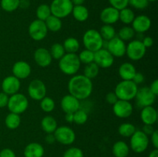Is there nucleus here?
Masks as SVG:
<instances>
[{
	"instance_id": "f257e3e1",
	"label": "nucleus",
	"mask_w": 158,
	"mask_h": 157,
	"mask_svg": "<svg viewBox=\"0 0 158 157\" xmlns=\"http://www.w3.org/2000/svg\"><path fill=\"white\" fill-rule=\"evenodd\" d=\"M92 80L84 75H74L69 80L68 91L77 99L83 100L89 98L93 92Z\"/></svg>"
},
{
	"instance_id": "f03ea898",
	"label": "nucleus",
	"mask_w": 158,
	"mask_h": 157,
	"mask_svg": "<svg viewBox=\"0 0 158 157\" xmlns=\"http://www.w3.org/2000/svg\"><path fill=\"white\" fill-rule=\"evenodd\" d=\"M81 62L77 53H66L59 60V68L63 73L74 75L80 70Z\"/></svg>"
},
{
	"instance_id": "7ed1b4c3",
	"label": "nucleus",
	"mask_w": 158,
	"mask_h": 157,
	"mask_svg": "<svg viewBox=\"0 0 158 157\" xmlns=\"http://www.w3.org/2000/svg\"><path fill=\"white\" fill-rule=\"evenodd\" d=\"M138 86L132 80H122L115 87V94L118 99L131 101L136 96Z\"/></svg>"
},
{
	"instance_id": "20e7f679",
	"label": "nucleus",
	"mask_w": 158,
	"mask_h": 157,
	"mask_svg": "<svg viewBox=\"0 0 158 157\" xmlns=\"http://www.w3.org/2000/svg\"><path fill=\"white\" fill-rule=\"evenodd\" d=\"M83 42L86 49L95 52L102 49L103 39L100 32L96 29H88L83 36Z\"/></svg>"
},
{
	"instance_id": "39448f33",
	"label": "nucleus",
	"mask_w": 158,
	"mask_h": 157,
	"mask_svg": "<svg viewBox=\"0 0 158 157\" xmlns=\"http://www.w3.org/2000/svg\"><path fill=\"white\" fill-rule=\"evenodd\" d=\"M7 107L10 112L20 115L27 110L29 107V100L25 95L17 92L10 95Z\"/></svg>"
},
{
	"instance_id": "423d86ee",
	"label": "nucleus",
	"mask_w": 158,
	"mask_h": 157,
	"mask_svg": "<svg viewBox=\"0 0 158 157\" xmlns=\"http://www.w3.org/2000/svg\"><path fill=\"white\" fill-rule=\"evenodd\" d=\"M49 7L52 15L63 18L72 13L73 5L71 0H53Z\"/></svg>"
},
{
	"instance_id": "0eeeda50",
	"label": "nucleus",
	"mask_w": 158,
	"mask_h": 157,
	"mask_svg": "<svg viewBox=\"0 0 158 157\" xmlns=\"http://www.w3.org/2000/svg\"><path fill=\"white\" fill-rule=\"evenodd\" d=\"M149 146L148 135L142 130H136V132L131 136L130 146L131 149L136 153H142L148 149Z\"/></svg>"
},
{
	"instance_id": "6e6552de",
	"label": "nucleus",
	"mask_w": 158,
	"mask_h": 157,
	"mask_svg": "<svg viewBox=\"0 0 158 157\" xmlns=\"http://www.w3.org/2000/svg\"><path fill=\"white\" fill-rule=\"evenodd\" d=\"M56 142L65 146L72 145L76 140V133L72 128L66 126L57 127L53 132Z\"/></svg>"
},
{
	"instance_id": "1a4fd4ad",
	"label": "nucleus",
	"mask_w": 158,
	"mask_h": 157,
	"mask_svg": "<svg viewBox=\"0 0 158 157\" xmlns=\"http://www.w3.org/2000/svg\"><path fill=\"white\" fill-rule=\"evenodd\" d=\"M146 52L147 48L138 39L130 42L126 48V55L133 61H138L143 58Z\"/></svg>"
},
{
	"instance_id": "9d476101",
	"label": "nucleus",
	"mask_w": 158,
	"mask_h": 157,
	"mask_svg": "<svg viewBox=\"0 0 158 157\" xmlns=\"http://www.w3.org/2000/svg\"><path fill=\"white\" fill-rule=\"evenodd\" d=\"M138 107L143 108L146 106H152L156 99V95L153 93L149 87H141L137 90L134 98Z\"/></svg>"
},
{
	"instance_id": "9b49d317",
	"label": "nucleus",
	"mask_w": 158,
	"mask_h": 157,
	"mask_svg": "<svg viewBox=\"0 0 158 157\" xmlns=\"http://www.w3.org/2000/svg\"><path fill=\"white\" fill-rule=\"evenodd\" d=\"M29 34L32 39L41 41L44 39L48 34V29L45 22L41 20H33L29 26Z\"/></svg>"
},
{
	"instance_id": "f8f14e48",
	"label": "nucleus",
	"mask_w": 158,
	"mask_h": 157,
	"mask_svg": "<svg viewBox=\"0 0 158 157\" xmlns=\"http://www.w3.org/2000/svg\"><path fill=\"white\" fill-rule=\"evenodd\" d=\"M28 94L32 99L40 101L46 96V86L40 79H33L28 86Z\"/></svg>"
},
{
	"instance_id": "ddd939ff",
	"label": "nucleus",
	"mask_w": 158,
	"mask_h": 157,
	"mask_svg": "<svg viewBox=\"0 0 158 157\" xmlns=\"http://www.w3.org/2000/svg\"><path fill=\"white\" fill-rule=\"evenodd\" d=\"M94 62H95L99 66V68L107 69L111 67L114 64V57L111 55L107 49L102 48L94 52Z\"/></svg>"
},
{
	"instance_id": "4468645a",
	"label": "nucleus",
	"mask_w": 158,
	"mask_h": 157,
	"mask_svg": "<svg viewBox=\"0 0 158 157\" xmlns=\"http://www.w3.org/2000/svg\"><path fill=\"white\" fill-rule=\"evenodd\" d=\"M113 112L118 118L126 119L132 115L134 108L130 101L118 99L117 103L113 105Z\"/></svg>"
},
{
	"instance_id": "2eb2a0df",
	"label": "nucleus",
	"mask_w": 158,
	"mask_h": 157,
	"mask_svg": "<svg viewBox=\"0 0 158 157\" xmlns=\"http://www.w3.org/2000/svg\"><path fill=\"white\" fill-rule=\"evenodd\" d=\"M126 48L127 45L125 42H123L117 36H115L112 39L108 41L106 49L110 52V54L114 57L120 58L126 55Z\"/></svg>"
},
{
	"instance_id": "dca6fc26",
	"label": "nucleus",
	"mask_w": 158,
	"mask_h": 157,
	"mask_svg": "<svg viewBox=\"0 0 158 157\" xmlns=\"http://www.w3.org/2000/svg\"><path fill=\"white\" fill-rule=\"evenodd\" d=\"M20 86H21L20 79L14 76L13 75L6 76L2 83V92L7 94L8 95H12L19 92Z\"/></svg>"
},
{
	"instance_id": "f3484780",
	"label": "nucleus",
	"mask_w": 158,
	"mask_h": 157,
	"mask_svg": "<svg viewBox=\"0 0 158 157\" xmlns=\"http://www.w3.org/2000/svg\"><path fill=\"white\" fill-rule=\"evenodd\" d=\"M60 105H61L62 109L65 113H67V112L73 113L76 111L80 109V100L77 99L76 97L73 96L70 94L64 95L62 98Z\"/></svg>"
},
{
	"instance_id": "a211bd4d",
	"label": "nucleus",
	"mask_w": 158,
	"mask_h": 157,
	"mask_svg": "<svg viewBox=\"0 0 158 157\" xmlns=\"http://www.w3.org/2000/svg\"><path fill=\"white\" fill-rule=\"evenodd\" d=\"M34 60L39 66L46 68L52 63V58L49 50L46 48H39L34 52Z\"/></svg>"
},
{
	"instance_id": "6ab92c4d",
	"label": "nucleus",
	"mask_w": 158,
	"mask_h": 157,
	"mask_svg": "<svg viewBox=\"0 0 158 157\" xmlns=\"http://www.w3.org/2000/svg\"><path fill=\"white\" fill-rule=\"evenodd\" d=\"M131 24L134 32L143 34L150 29L151 26V20L147 15H140L138 16H135Z\"/></svg>"
},
{
	"instance_id": "aec40b11",
	"label": "nucleus",
	"mask_w": 158,
	"mask_h": 157,
	"mask_svg": "<svg viewBox=\"0 0 158 157\" xmlns=\"http://www.w3.org/2000/svg\"><path fill=\"white\" fill-rule=\"evenodd\" d=\"M12 74L19 79H25L30 75L32 69L30 65L25 61H18L12 66Z\"/></svg>"
},
{
	"instance_id": "412c9836",
	"label": "nucleus",
	"mask_w": 158,
	"mask_h": 157,
	"mask_svg": "<svg viewBox=\"0 0 158 157\" xmlns=\"http://www.w3.org/2000/svg\"><path fill=\"white\" fill-rule=\"evenodd\" d=\"M119 12L112 6H109L101 11L100 18L105 25H113L119 20Z\"/></svg>"
},
{
	"instance_id": "4be33fe9",
	"label": "nucleus",
	"mask_w": 158,
	"mask_h": 157,
	"mask_svg": "<svg viewBox=\"0 0 158 157\" xmlns=\"http://www.w3.org/2000/svg\"><path fill=\"white\" fill-rule=\"evenodd\" d=\"M140 119L144 125H154L157 120V112L152 106L142 108Z\"/></svg>"
},
{
	"instance_id": "5701e85b",
	"label": "nucleus",
	"mask_w": 158,
	"mask_h": 157,
	"mask_svg": "<svg viewBox=\"0 0 158 157\" xmlns=\"http://www.w3.org/2000/svg\"><path fill=\"white\" fill-rule=\"evenodd\" d=\"M44 148L39 143H31L25 147V157H43L44 155Z\"/></svg>"
},
{
	"instance_id": "b1692460",
	"label": "nucleus",
	"mask_w": 158,
	"mask_h": 157,
	"mask_svg": "<svg viewBox=\"0 0 158 157\" xmlns=\"http://www.w3.org/2000/svg\"><path fill=\"white\" fill-rule=\"evenodd\" d=\"M136 72V68L131 62L123 63L118 69V74L122 80H132Z\"/></svg>"
},
{
	"instance_id": "393cba45",
	"label": "nucleus",
	"mask_w": 158,
	"mask_h": 157,
	"mask_svg": "<svg viewBox=\"0 0 158 157\" xmlns=\"http://www.w3.org/2000/svg\"><path fill=\"white\" fill-rule=\"evenodd\" d=\"M112 152L115 157H127L130 147L125 142L117 141L113 146Z\"/></svg>"
},
{
	"instance_id": "a878e982",
	"label": "nucleus",
	"mask_w": 158,
	"mask_h": 157,
	"mask_svg": "<svg viewBox=\"0 0 158 157\" xmlns=\"http://www.w3.org/2000/svg\"><path fill=\"white\" fill-rule=\"evenodd\" d=\"M41 127L46 133H53L58 127V125L55 118L51 115H46L42 119Z\"/></svg>"
},
{
	"instance_id": "bb28decb",
	"label": "nucleus",
	"mask_w": 158,
	"mask_h": 157,
	"mask_svg": "<svg viewBox=\"0 0 158 157\" xmlns=\"http://www.w3.org/2000/svg\"><path fill=\"white\" fill-rule=\"evenodd\" d=\"M72 14L73 15V18L77 21L83 22L86 21L89 18V10L87 8L85 7L83 5L80 6H73V8Z\"/></svg>"
},
{
	"instance_id": "cd10ccee",
	"label": "nucleus",
	"mask_w": 158,
	"mask_h": 157,
	"mask_svg": "<svg viewBox=\"0 0 158 157\" xmlns=\"http://www.w3.org/2000/svg\"><path fill=\"white\" fill-rule=\"evenodd\" d=\"M21 123V117L19 114L10 112L6 115L5 119V124L9 129H16Z\"/></svg>"
},
{
	"instance_id": "c85d7f7f",
	"label": "nucleus",
	"mask_w": 158,
	"mask_h": 157,
	"mask_svg": "<svg viewBox=\"0 0 158 157\" xmlns=\"http://www.w3.org/2000/svg\"><path fill=\"white\" fill-rule=\"evenodd\" d=\"M63 46L66 53H77L80 49V42L73 37H69L65 39Z\"/></svg>"
},
{
	"instance_id": "c756f323",
	"label": "nucleus",
	"mask_w": 158,
	"mask_h": 157,
	"mask_svg": "<svg viewBox=\"0 0 158 157\" xmlns=\"http://www.w3.org/2000/svg\"><path fill=\"white\" fill-rule=\"evenodd\" d=\"M45 23H46L48 31H51V32H59L62 29V26H63L61 18H57V17L54 16L52 15H51L45 21Z\"/></svg>"
},
{
	"instance_id": "7c9ffc66",
	"label": "nucleus",
	"mask_w": 158,
	"mask_h": 157,
	"mask_svg": "<svg viewBox=\"0 0 158 157\" xmlns=\"http://www.w3.org/2000/svg\"><path fill=\"white\" fill-rule=\"evenodd\" d=\"M135 14L132 9L129 8H124L119 12V20L122 22L125 25H130L133 22Z\"/></svg>"
},
{
	"instance_id": "2f4dec72",
	"label": "nucleus",
	"mask_w": 158,
	"mask_h": 157,
	"mask_svg": "<svg viewBox=\"0 0 158 157\" xmlns=\"http://www.w3.org/2000/svg\"><path fill=\"white\" fill-rule=\"evenodd\" d=\"M99 72H100L99 66L95 62H91L86 65L84 70H83V75H84L88 78L92 80L93 78H95L98 75Z\"/></svg>"
},
{
	"instance_id": "473e14b6",
	"label": "nucleus",
	"mask_w": 158,
	"mask_h": 157,
	"mask_svg": "<svg viewBox=\"0 0 158 157\" xmlns=\"http://www.w3.org/2000/svg\"><path fill=\"white\" fill-rule=\"evenodd\" d=\"M100 34L103 40L110 41L116 36V31L112 25H103L100 30Z\"/></svg>"
},
{
	"instance_id": "72a5a7b5",
	"label": "nucleus",
	"mask_w": 158,
	"mask_h": 157,
	"mask_svg": "<svg viewBox=\"0 0 158 157\" xmlns=\"http://www.w3.org/2000/svg\"><path fill=\"white\" fill-rule=\"evenodd\" d=\"M136 132V127L130 123H122L118 128V132L123 137H131Z\"/></svg>"
},
{
	"instance_id": "f704fd0d",
	"label": "nucleus",
	"mask_w": 158,
	"mask_h": 157,
	"mask_svg": "<svg viewBox=\"0 0 158 157\" xmlns=\"http://www.w3.org/2000/svg\"><path fill=\"white\" fill-rule=\"evenodd\" d=\"M52 15L49 6L46 4H42L38 6L36 9L37 19L45 22Z\"/></svg>"
},
{
	"instance_id": "c9c22d12",
	"label": "nucleus",
	"mask_w": 158,
	"mask_h": 157,
	"mask_svg": "<svg viewBox=\"0 0 158 157\" xmlns=\"http://www.w3.org/2000/svg\"><path fill=\"white\" fill-rule=\"evenodd\" d=\"M134 35H135V32H134L132 27H131V26H123L119 30L117 37L120 38L121 40H123V42H125L132 39Z\"/></svg>"
},
{
	"instance_id": "e433bc0d",
	"label": "nucleus",
	"mask_w": 158,
	"mask_h": 157,
	"mask_svg": "<svg viewBox=\"0 0 158 157\" xmlns=\"http://www.w3.org/2000/svg\"><path fill=\"white\" fill-rule=\"evenodd\" d=\"M49 52H50L52 58L56 60H60L66 54V51L63 48V46L60 43H55L52 45L51 46Z\"/></svg>"
},
{
	"instance_id": "4c0bfd02",
	"label": "nucleus",
	"mask_w": 158,
	"mask_h": 157,
	"mask_svg": "<svg viewBox=\"0 0 158 157\" xmlns=\"http://www.w3.org/2000/svg\"><path fill=\"white\" fill-rule=\"evenodd\" d=\"M20 0H1L2 9L7 12H12L19 7Z\"/></svg>"
},
{
	"instance_id": "58836bf2",
	"label": "nucleus",
	"mask_w": 158,
	"mask_h": 157,
	"mask_svg": "<svg viewBox=\"0 0 158 157\" xmlns=\"http://www.w3.org/2000/svg\"><path fill=\"white\" fill-rule=\"evenodd\" d=\"M56 106L55 101L52 98L45 96L43 99L40 100V107L45 112H51L54 110Z\"/></svg>"
},
{
	"instance_id": "ea45409f",
	"label": "nucleus",
	"mask_w": 158,
	"mask_h": 157,
	"mask_svg": "<svg viewBox=\"0 0 158 157\" xmlns=\"http://www.w3.org/2000/svg\"><path fill=\"white\" fill-rule=\"evenodd\" d=\"M78 57L80 62L87 65L89 63L94 62V52L89 50V49H85L84 50L80 52V53L78 55Z\"/></svg>"
},
{
	"instance_id": "a19ab883",
	"label": "nucleus",
	"mask_w": 158,
	"mask_h": 157,
	"mask_svg": "<svg viewBox=\"0 0 158 157\" xmlns=\"http://www.w3.org/2000/svg\"><path fill=\"white\" fill-rule=\"evenodd\" d=\"M88 114L83 109H78L73 112V123L77 125H83L87 122Z\"/></svg>"
},
{
	"instance_id": "79ce46f5",
	"label": "nucleus",
	"mask_w": 158,
	"mask_h": 157,
	"mask_svg": "<svg viewBox=\"0 0 158 157\" xmlns=\"http://www.w3.org/2000/svg\"><path fill=\"white\" fill-rule=\"evenodd\" d=\"M63 157H84V154L80 148L70 147L65 151Z\"/></svg>"
},
{
	"instance_id": "37998d69",
	"label": "nucleus",
	"mask_w": 158,
	"mask_h": 157,
	"mask_svg": "<svg viewBox=\"0 0 158 157\" xmlns=\"http://www.w3.org/2000/svg\"><path fill=\"white\" fill-rule=\"evenodd\" d=\"M109 2L112 7L120 11L127 7L129 5V0H109Z\"/></svg>"
},
{
	"instance_id": "c03bdc74",
	"label": "nucleus",
	"mask_w": 158,
	"mask_h": 157,
	"mask_svg": "<svg viewBox=\"0 0 158 157\" xmlns=\"http://www.w3.org/2000/svg\"><path fill=\"white\" fill-rule=\"evenodd\" d=\"M129 4L137 9H144L149 5L148 0H129Z\"/></svg>"
},
{
	"instance_id": "a18cd8bd",
	"label": "nucleus",
	"mask_w": 158,
	"mask_h": 157,
	"mask_svg": "<svg viewBox=\"0 0 158 157\" xmlns=\"http://www.w3.org/2000/svg\"><path fill=\"white\" fill-rule=\"evenodd\" d=\"M106 103H109L110 105H114V103H117L118 101V98H117V95L115 94L114 92H109V93L106 94Z\"/></svg>"
},
{
	"instance_id": "49530a36",
	"label": "nucleus",
	"mask_w": 158,
	"mask_h": 157,
	"mask_svg": "<svg viewBox=\"0 0 158 157\" xmlns=\"http://www.w3.org/2000/svg\"><path fill=\"white\" fill-rule=\"evenodd\" d=\"M132 81L134 82L136 85H137V86L140 84H142V83L144 82V75H143L141 72H137L135 75H134Z\"/></svg>"
},
{
	"instance_id": "de8ad7c7",
	"label": "nucleus",
	"mask_w": 158,
	"mask_h": 157,
	"mask_svg": "<svg viewBox=\"0 0 158 157\" xmlns=\"http://www.w3.org/2000/svg\"><path fill=\"white\" fill-rule=\"evenodd\" d=\"M0 157H16V155L13 150L9 148H6L0 152Z\"/></svg>"
},
{
	"instance_id": "09e8293b",
	"label": "nucleus",
	"mask_w": 158,
	"mask_h": 157,
	"mask_svg": "<svg viewBox=\"0 0 158 157\" xmlns=\"http://www.w3.org/2000/svg\"><path fill=\"white\" fill-rule=\"evenodd\" d=\"M9 96L5 92H0V108H4L7 106Z\"/></svg>"
},
{
	"instance_id": "8fccbe9b",
	"label": "nucleus",
	"mask_w": 158,
	"mask_h": 157,
	"mask_svg": "<svg viewBox=\"0 0 158 157\" xmlns=\"http://www.w3.org/2000/svg\"><path fill=\"white\" fill-rule=\"evenodd\" d=\"M142 43L146 48H150L154 45V39L150 36L143 37V39L141 40Z\"/></svg>"
},
{
	"instance_id": "3c124183",
	"label": "nucleus",
	"mask_w": 158,
	"mask_h": 157,
	"mask_svg": "<svg viewBox=\"0 0 158 157\" xmlns=\"http://www.w3.org/2000/svg\"><path fill=\"white\" fill-rule=\"evenodd\" d=\"M151 142H152L154 149H158V131L154 130V132L151 134Z\"/></svg>"
},
{
	"instance_id": "603ef678",
	"label": "nucleus",
	"mask_w": 158,
	"mask_h": 157,
	"mask_svg": "<svg viewBox=\"0 0 158 157\" xmlns=\"http://www.w3.org/2000/svg\"><path fill=\"white\" fill-rule=\"evenodd\" d=\"M155 129L153 127V125H144L143 126V130L142 132H144L147 135H151Z\"/></svg>"
},
{
	"instance_id": "864d4df0",
	"label": "nucleus",
	"mask_w": 158,
	"mask_h": 157,
	"mask_svg": "<svg viewBox=\"0 0 158 157\" xmlns=\"http://www.w3.org/2000/svg\"><path fill=\"white\" fill-rule=\"evenodd\" d=\"M149 89H151V92L157 96L158 95V80L155 79L150 86Z\"/></svg>"
},
{
	"instance_id": "5fc2aeb1",
	"label": "nucleus",
	"mask_w": 158,
	"mask_h": 157,
	"mask_svg": "<svg viewBox=\"0 0 158 157\" xmlns=\"http://www.w3.org/2000/svg\"><path fill=\"white\" fill-rule=\"evenodd\" d=\"M45 140L47 143L49 144H52L56 142V139L55 136H54V134L53 133H49L46 135V138H45Z\"/></svg>"
},
{
	"instance_id": "6e6d98bb",
	"label": "nucleus",
	"mask_w": 158,
	"mask_h": 157,
	"mask_svg": "<svg viewBox=\"0 0 158 157\" xmlns=\"http://www.w3.org/2000/svg\"><path fill=\"white\" fill-rule=\"evenodd\" d=\"M65 119L69 123H73V113H71V112L66 113V115H65Z\"/></svg>"
},
{
	"instance_id": "4d7b16f0",
	"label": "nucleus",
	"mask_w": 158,
	"mask_h": 157,
	"mask_svg": "<svg viewBox=\"0 0 158 157\" xmlns=\"http://www.w3.org/2000/svg\"><path fill=\"white\" fill-rule=\"evenodd\" d=\"M29 6V0H20L19 1V7L22 9H27Z\"/></svg>"
},
{
	"instance_id": "13d9d810",
	"label": "nucleus",
	"mask_w": 158,
	"mask_h": 157,
	"mask_svg": "<svg viewBox=\"0 0 158 157\" xmlns=\"http://www.w3.org/2000/svg\"><path fill=\"white\" fill-rule=\"evenodd\" d=\"M73 6H80L84 3L85 0H71Z\"/></svg>"
},
{
	"instance_id": "bf43d9fd",
	"label": "nucleus",
	"mask_w": 158,
	"mask_h": 157,
	"mask_svg": "<svg viewBox=\"0 0 158 157\" xmlns=\"http://www.w3.org/2000/svg\"><path fill=\"white\" fill-rule=\"evenodd\" d=\"M148 157H158V149H154L151 151Z\"/></svg>"
},
{
	"instance_id": "052dcab7",
	"label": "nucleus",
	"mask_w": 158,
	"mask_h": 157,
	"mask_svg": "<svg viewBox=\"0 0 158 157\" xmlns=\"http://www.w3.org/2000/svg\"><path fill=\"white\" fill-rule=\"evenodd\" d=\"M148 1L150 2H155V1H157V0H148Z\"/></svg>"
}]
</instances>
